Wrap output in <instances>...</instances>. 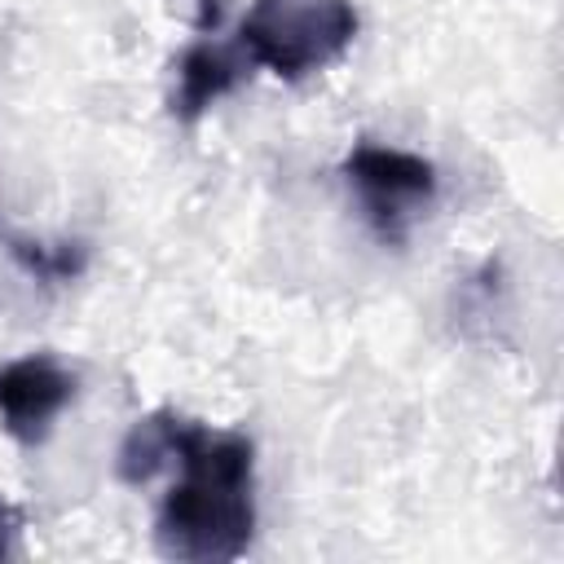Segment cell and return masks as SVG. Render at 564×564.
<instances>
[{"label":"cell","instance_id":"7a4b0ae2","mask_svg":"<svg viewBox=\"0 0 564 564\" xmlns=\"http://www.w3.org/2000/svg\"><path fill=\"white\" fill-rule=\"evenodd\" d=\"M357 9L348 0H251L238 26V53L286 84H300L348 53Z\"/></svg>","mask_w":564,"mask_h":564},{"label":"cell","instance_id":"5b68a950","mask_svg":"<svg viewBox=\"0 0 564 564\" xmlns=\"http://www.w3.org/2000/svg\"><path fill=\"white\" fill-rule=\"evenodd\" d=\"M216 26H220V0H198V40L181 53L176 93H172V115L181 123H194L198 115H207L247 75V57L238 53V44L225 48L216 40Z\"/></svg>","mask_w":564,"mask_h":564},{"label":"cell","instance_id":"277c9868","mask_svg":"<svg viewBox=\"0 0 564 564\" xmlns=\"http://www.w3.org/2000/svg\"><path fill=\"white\" fill-rule=\"evenodd\" d=\"M70 397H75V375L53 352H26L0 366V427L26 449L48 441Z\"/></svg>","mask_w":564,"mask_h":564},{"label":"cell","instance_id":"ba28073f","mask_svg":"<svg viewBox=\"0 0 564 564\" xmlns=\"http://www.w3.org/2000/svg\"><path fill=\"white\" fill-rule=\"evenodd\" d=\"M18 529H22V511L13 502L0 498V560L13 555V542H18Z\"/></svg>","mask_w":564,"mask_h":564},{"label":"cell","instance_id":"6da1fadb","mask_svg":"<svg viewBox=\"0 0 564 564\" xmlns=\"http://www.w3.org/2000/svg\"><path fill=\"white\" fill-rule=\"evenodd\" d=\"M172 458L181 480L167 489L154 546L181 564H229L256 533V449L242 432H212L172 414Z\"/></svg>","mask_w":564,"mask_h":564},{"label":"cell","instance_id":"8992f818","mask_svg":"<svg viewBox=\"0 0 564 564\" xmlns=\"http://www.w3.org/2000/svg\"><path fill=\"white\" fill-rule=\"evenodd\" d=\"M0 242L26 278L48 282V286H62V282L79 278L84 264H88V251L79 242H40V238H22V234H0Z\"/></svg>","mask_w":564,"mask_h":564},{"label":"cell","instance_id":"52a82bcc","mask_svg":"<svg viewBox=\"0 0 564 564\" xmlns=\"http://www.w3.org/2000/svg\"><path fill=\"white\" fill-rule=\"evenodd\" d=\"M172 458V410H159L150 419H137L132 432L119 445V480L145 485L163 463Z\"/></svg>","mask_w":564,"mask_h":564},{"label":"cell","instance_id":"3957f363","mask_svg":"<svg viewBox=\"0 0 564 564\" xmlns=\"http://www.w3.org/2000/svg\"><path fill=\"white\" fill-rule=\"evenodd\" d=\"M344 176L361 203L366 225L375 229L379 242L401 247L414 229V220L432 207L436 198V167L423 154L361 141L344 159Z\"/></svg>","mask_w":564,"mask_h":564}]
</instances>
